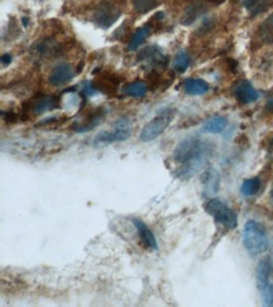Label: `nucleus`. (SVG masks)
<instances>
[{"instance_id": "dca6fc26", "label": "nucleus", "mask_w": 273, "mask_h": 307, "mask_svg": "<svg viewBox=\"0 0 273 307\" xmlns=\"http://www.w3.org/2000/svg\"><path fill=\"white\" fill-rule=\"evenodd\" d=\"M243 7L252 15H257L264 12L271 4V0H240Z\"/></svg>"}, {"instance_id": "4be33fe9", "label": "nucleus", "mask_w": 273, "mask_h": 307, "mask_svg": "<svg viewBox=\"0 0 273 307\" xmlns=\"http://www.w3.org/2000/svg\"><path fill=\"white\" fill-rule=\"evenodd\" d=\"M132 4L139 14H146L159 5V0H132Z\"/></svg>"}, {"instance_id": "423d86ee", "label": "nucleus", "mask_w": 273, "mask_h": 307, "mask_svg": "<svg viewBox=\"0 0 273 307\" xmlns=\"http://www.w3.org/2000/svg\"><path fill=\"white\" fill-rule=\"evenodd\" d=\"M120 17V10L119 8H116L115 5L108 4V3H105V4L101 5L100 8L97 9L95 14V20L97 23L98 26L101 28L106 29L110 28Z\"/></svg>"}, {"instance_id": "bb28decb", "label": "nucleus", "mask_w": 273, "mask_h": 307, "mask_svg": "<svg viewBox=\"0 0 273 307\" xmlns=\"http://www.w3.org/2000/svg\"><path fill=\"white\" fill-rule=\"evenodd\" d=\"M271 196H272V199H273V185H272V191H271Z\"/></svg>"}, {"instance_id": "9b49d317", "label": "nucleus", "mask_w": 273, "mask_h": 307, "mask_svg": "<svg viewBox=\"0 0 273 307\" xmlns=\"http://www.w3.org/2000/svg\"><path fill=\"white\" fill-rule=\"evenodd\" d=\"M183 88L188 95L200 96V95H204L205 92H208V90H209V85L200 78H189L184 82Z\"/></svg>"}, {"instance_id": "f03ea898", "label": "nucleus", "mask_w": 273, "mask_h": 307, "mask_svg": "<svg viewBox=\"0 0 273 307\" xmlns=\"http://www.w3.org/2000/svg\"><path fill=\"white\" fill-rule=\"evenodd\" d=\"M243 245L251 256L262 255L268 248L266 228L256 220H248L243 229Z\"/></svg>"}, {"instance_id": "7ed1b4c3", "label": "nucleus", "mask_w": 273, "mask_h": 307, "mask_svg": "<svg viewBox=\"0 0 273 307\" xmlns=\"http://www.w3.org/2000/svg\"><path fill=\"white\" fill-rule=\"evenodd\" d=\"M257 287L264 306H273V261L271 257L262 258L257 266Z\"/></svg>"}, {"instance_id": "b1692460", "label": "nucleus", "mask_w": 273, "mask_h": 307, "mask_svg": "<svg viewBox=\"0 0 273 307\" xmlns=\"http://www.w3.org/2000/svg\"><path fill=\"white\" fill-rule=\"evenodd\" d=\"M10 61H12V55H10V54H3V57H2L3 65H9Z\"/></svg>"}, {"instance_id": "1a4fd4ad", "label": "nucleus", "mask_w": 273, "mask_h": 307, "mask_svg": "<svg viewBox=\"0 0 273 307\" xmlns=\"http://www.w3.org/2000/svg\"><path fill=\"white\" fill-rule=\"evenodd\" d=\"M234 96L239 102L242 103H252L258 98V92L254 90V87L250 82H240L234 88Z\"/></svg>"}, {"instance_id": "5701e85b", "label": "nucleus", "mask_w": 273, "mask_h": 307, "mask_svg": "<svg viewBox=\"0 0 273 307\" xmlns=\"http://www.w3.org/2000/svg\"><path fill=\"white\" fill-rule=\"evenodd\" d=\"M189 66H190V57L188 53L184 52V50L179 52L178 54H176L175 60H174V63H173L174 69H175L176 72H179V73H183V72H185L186 69L189 68Z\"/></svg>"}, {"instance_id": "9d476101", "label": "nucleus", "mask_w": 273, "mask_h": 307, "mask_svg": "<svg viewBox=\"0 0 273 307\" xmlns=\"http://www.w3.org/2000/svg\"><path fill=\"white\" fill-rule=\"evenodd\" d=\"M133 224H135L136 229H138V233H139V237H140L141 242L144 243V245L147 248H151V249L154 250H157V242H156V238H155V236L152 234V232L150 231L149 228H147V226L145 223H144L143 220L140 219H132Z\"/></svg>"}, {"instance_id": "412c9836", "label": "nucleus", "mask_w": 273, "mask_h": 307, "mask_svg": "<svg viewBox=\"0 0 273 307\" xmlns=\"http://www.w3.org/2000/svg\"><path fill=\"white\" fill-rule=\"evenodd\" d=\"M203 183H204L207 193H215L219 188V175L216 174L215 170L211 169L209 172L205 173Z\"/></svg>"}, {"instance_id": "6e6552de", "label": "nucleus", "mask_w": 273, "mask_h": 307, "mask_svg": "<svg viewBox=\"0 0 273 307\" xmlns=\"http://www.w3.org/2000/svg\"><path fill=\"white\" fill-rule=\"evenodd\" d=\"M110 131L112 133L115 143H121V141L127 140L132 133V124L127 117H121L115 122Z\"/></svg>"}, {"instance_id": "f3484780", "label": "nucleus", "mask_w": 273, "mask_h": 307, "mask_svg": "<svg viewBox=\"0 0 273 307\" xmlns=\"http://www.w3.org/2000/svg\"><path fill=\"white\" fill-rule=\"evenodd\" d=\"M122 91H124L125 95L131 96V97L141 98L146 95L147 87L144 82L136 81V82H132V83H128L127 86L124 87V90Z\"/></svg>"}, {"instance_id": "a211bd4d", "label": "nucleus", "mask_w": 273, "mask_h": 307, "mask_svg": "<svg viewBox=\"0 0 273 307\" xmlns=\"http://www.w3.org/2000/svg\"><path fill=\"white\" fill-rule=\"evenodd\" d=\"M261 189V180L259 178H251L243 181L242 186H240V193L244 197H252L256 196Z\"/></svg>"}, {"instance_id": "ddd939ff", "label": "nucleus", "mask_w": 273, "mask_h": 307, "mask_svg": "<svg viewBox=\"0 0 273 307\" xmlns=\"http://www.w3.org/2000/svg\"><path fill=\"white\" fill-rule=\"evenodd\" d=\"M56 107H57V98L53 97V96H43L33 103L32 110L34 111V114L39 115L43 114V112L52 111Z\"/></svg>"}, {"instance_id": "6ab92c4d", "label": "nucleus", "mask_w": 273, "mask_h": 307, "mask_svg": "<svg viewBox=\"0 0 273 307\" xmlns=\"http://www.w3.org/2000/svg\"><path fill=\"white\" fill-rule=\"evenodd\" d=\"M259 36L264 43L273 44V14L269 15L259 26Z\"/></svg>"}, {"instance_id": "39448f33", "label": "nucleus", "mask_w": 273, "mask_h": 307, "mask_svg": "<svg viewBox=\"0 0 273 307\" xmlns=\"http://www.w3.org/2000/svg\"><path fill=\"white\" fill-rule=\"evenodd\" d=\"M205 210H207L208 214H210L215 219L216 223L222 224L227 229H234L237 227L238 219L235 213L221 200L210 199L205 204Z\"/></svg>"}, {"instance_id": "f8f14e48", "label": "nucleus", "mask_w": 273, "mask_h": 307, "mask_svg": "<svg viewBox=\"0 0 273 307\" xmlns=\"http://www.w3.org/2000/svg\"><path fill=\"white\" fill-rule=\"evenodd\" d=\"M139 61H145V62L152 63V65H164L165 57L157 48L149 47L141 50L140 54H139Z\"/></svg>"}, {"instance_id": "0eeeda50", "label": "nucleus", "mask_w": 273, "mask_h": 307, "mask_svg": "<svg viewBox=\"0 0 273 307\" xmlns=\"http://www.w3.org/2000/svg\"><path fill=\"white\" fill-rule=\"evenodd\" d=\"M74 73L72 67L68 65V63H58L57 66L53 68V71L50 72L49 74V83L52 85L53 87H60L63 86V85L68 83L72 78H73Z\"/></svg>"}, {"instance_id": "20e7f679", "label": "nucleus", "mask_w": 273, "mask_h": 307, "mask_svg": "<svg viewBox=\"0 0 273 307\" xmlns=\"http://www.w3.org/2000/svg\"><path fill=\"white\" fill-rule=\"evenodd\" d=\"M174 116H175V111L171 110V108L162 110L151 121L147 122L145 126H144L143 131L140 133V140L144 141V143H149V141L155 140L171 124Z\"/></svg>"}, {"instance_id": "393cba45", "label": "nucleus", "mask_w": 273, "mask_h": 307, "mask_svg": "<svg viewBox=\"0 0 273 307\" xmlns=\"http://www.w3.org/2000/svg\"><path fill=\"white\" fill-rule=\"evenodd\" d=\"M267 110L273 114V97L269 98L268 102H267Z\"/></svg>"}, {"instance_id": "f257e3e1", "label": "nucleus", "mask_w": 273, "mask_h": 307, "mask_svg": "<svg viewBox=\"0 0 273 307\" xmlns=\"http://www.w3.org/2000/svg\"><path fill=\"white\" fill-rule=\"evenodd\" d=\"M213 146L204 140L190 137L178 145L174 153V160L178 168V176L181 179L192 178L205 165L210 157Z\"/></svg>"}, {"instance_id": "aec40b11", "label": "nucleus", "mask_w": 273, "mask_h": 307, "mask_svg": "<svg viewBox=\"0 0 273 307\" xmlns=\"http://www.w3.org/2000/svg\"><path fill=\"white\" fill-rule=\"evenodd\" d=\"M60 45L58 43H56V42L53 41H43L37 45L36 48V52L38 53V54L43 55V57H49V55H54L57 54L58 52H60Z\"/></svg>"}, {"instance_id": "2eb2a0df", "label": "nucleus", "mask_w": 273, "mask_h": 307, "mask_svg": "<svg viewBox=\"0 0 273 307\" xmlns=\"http://www.w3.org/2000/svg\"><path fill=\"white\" fill-rule=\"evenodd\" d=\"M227 125H228V121H227L226 117L214 116L205 122L204 126H203V130H204L205 132L219 133L226 129Z\"/></svg>"}, {"instance_id": "4468645a", "label": "nucleus", "mask_w": 273, "mask_h": 307, "mask_svg": "<svg viewBox=\"0 0 273 307\" xmlns=\"http://www.w3.org/2000/svg\"><path fill=\"white\" fill-rule=\"evenodd\" d=\"M151 34V26L144 25L141 28H139L138 31L133 33V36L131 37L130 43H128V49L130 50H138V48L145 42L147 37Z\"/></svg>"}, {"instance_id": "a878e982", "label": "nucleus", "mask_w": 273, "mask_h": 307, "mask_svg": "<svg viewBox=\"0 0 273 307\" xmlns=\"http://www.w3.org/2000/svg\"><path fill=\"white\" fill-rule=\"evenodd\" d=\"M269 153L273 155V138L271 140V143H269Z\"/></svg>"}]
</instances>
